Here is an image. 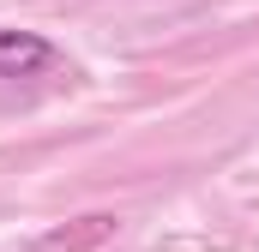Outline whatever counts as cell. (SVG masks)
I'll use <instances>...</instances> for the list:
<instances>
[{
    "label": "cell",
    "mask_w": 259,
    "mask_h": 252,
    "mask_svg": "<svg viewBox=\"0 0 259 252\" xmlns=\"http://www.w3.org/2000/svg\"><path fill=\"white\" fill-rule=\"evenodd\" d=\"M61 48L36 30H6L0 24V84H30V78H49L61 72Z\"/></svg>",
    "instance_id": "1"
},
{
    "label": "cell",
    "mask_w": 259,
    "mask_h": 252,
    "mask_svg": "<svg viewBox=\"0 0 259 252\" xmlns=\"http://www.w3.org/2000/svg\"><path fill=\"white\" fill-rule=\"evenodd\" d=\"M109 228H115V222H109V216H84V228H78V234H49V240H42V252H78V246H91V240H103V234H109Z\"/></svg>",
    "instance_id": "2"
}]
</instances>
